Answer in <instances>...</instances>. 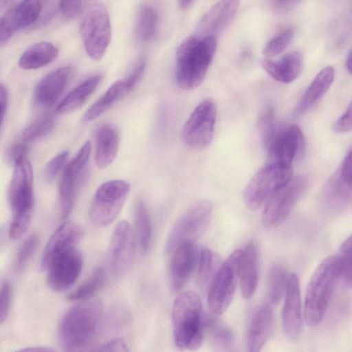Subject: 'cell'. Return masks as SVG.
I'll use <instances>...</instances> for the list:
<instances>
[{
  "mask_svg": "<svg viewBox=\"0 0 352 352\" xmlns=\"http://www.w3.org/2000/svg\"><path fill=\"white\" fill-rule=\"evenodd\" d=\"M102 311V304L97 299L83 300L69 309L58 324L60 345L68 351L85 350L97 335Z\"/></svg>",
  "mask_w": 352,
  "mask_h": 352,
  "instance_id": "cell-1",
  "label": "cell"
},
{
  "mask_svg": "<svg viewBox=\"0 0 352 352\" xmlns=\"http://www.w3.org/2000/svg\"><path fill=\"white\" fill-rule=\"evenodd\" d=\"M216 36L186 38L176 52V80L185 90H192L203 82L217 49Z\"/></svg>",
  "mask_w": 352,
  "mask_h": 352,
  "instance_id": "cell-2",
  "label": "cell"
},
{
  "mask_svg": "<svg viewBox=\"0 0 352 352\" xmlns=\"http://www.w3.org/2000/svg\"><path fill=\"white\" fill-rule=\"evenodd\" d=\"M204 314L198 293L190 290L177 296L172 308V324L177 349L195 351L201 347L206 335Z\"/></svg>",
  "mask_w": 352,
  "mask_h": 352,
  "instance_id": "cell-3",
  "label": "cell"
},
{
  "mask_svg": "<svg viewBox=\"0 0 352 352\" xmlns=\"http://www.w3.org/2000/svg\"><path fill=\"white\" fill-rule=\"evenodd\" d=\"M9 190L8 201L12 213L9 236L16 240L28 230L34 208L32 170L29 160L24 157L14 165Z\"/></svg>",
  "mask_w": 352,
  "mask_h": 352,
  "instance_id": "cell-4",
  "label": "cell"
},
{
  "mask_svg": "<svg viewBox=\"0 0 352 352\" xmlns=\"http://www.w3.org/2000/svg\"><path fill=\"white\" fill-rule=\"evenodd\" d=\"M338 279L336 257L329 256L318 265L307 287L303 314L308 325L315 327L322 320Z\"/></svg>",
  "mask_w": 352,
  "mask_h": 352,
  "instance_id": "cell-5",
  "label": "cell"
},
{
  "mask_svg": "<svg viewBox=\"0 0 352 352\" xmlns=\"http://www.w3.org/2000/svg\"><path fill=\"white\" fill-rule=\"evenodd\" d=\"M80 32L87 55L96 61L104 56L111 43V26L106 6L99 0H87L80 19Z\"/></svg>",
  "mask_w": 352,
  "mask_h": 352,
  "instance_id": "cell-6",
  "label": "cell"
},
{
  "mask_svg": "<svg viewBox=\"0 0 352 352\" xmlns=\"http://www.w3.org/2000/svg\"><path fill=\"white\" fill-rule=\"evenodd\" d=\"M213 204L208 199L198 201L188 207L172 227L165 245V252L170 256L180 245L195 242L207 229L212 214Z\"/></svg>",
  "mask_w": 352,
  "mask_h": 352,
  "instance_id": "cell-7",
  "label": "cell"
},
{
  "mask_svg": "<svg viewBox=\"0 0 352 352\" xmlns=\"http://www.w3.org/2000/svg\"><path fill=\"white\" fill-rule=\"evenodd\" d=\"M243 250H236L222 263L207 291L208 305L215 315L223 314L231 304L239 281Z\"/></svg>",
  "mask_w": 352,
  "mask_h": 352,
  "instance_id": "cell-8",
  "label": "cell"
},
{
  "mask_svg": "<svg viewBox=\"0 0 352 352\" xmlns=\"http://www.w3.org/2000/svg\"><path fill=\"white\" fill-rule=\"evenodd\" d=\"M293 177L292 166L267 164L258 170L248 184L243 193L245 206L249 210H258L269 197Z\"/></svg>",
  "mask_w": 352,
  "mask_h": 352,
  "instance_id": "cell-9",
  "label": "cell"
},
{
  "mask_svg": "<svg viewBox=\"0 0 352 352\" xmlns=\"http://www.w3.org/2000/svg\"><path fill=\"white\" fill-rule=\"evenodd\" d=\"M130 184L121 179L101 184L96 191L89 209V218L97 226L111 223L120 213L130 192Z\"/></svg>",
  "mask_w": 352,
  "mask_h": 352,
  "instance_id": "cell-10",
  "label": "cell"
},
{
  "mask_svg": "<svg viewBox=\"0 0 352 352\" xmlns=\"http://www.w3.org/2000/svg\"><path fill=\"white\" fill-rule=\"evenodd\" d=\"M307 185V178L298 175L276 189L265 203L263 226L267 229H272L281 224L305 192Z\"/></svg>",
  "mask_w": 352,
  "mask_h": 352,
  "instance_id": "cell-11",
  "label": "cell"
},
{
  "mask_svg": "<svg viewBox=\"0 0 352 352\" xmlns=\"http://www.w3.org/2000/svg\"><path fill=\"white\" fill-rule=\"evenodd\" d=\"M217 108L210 99L201 101L193 110L185 122L182 140L189 148L202 150L208 146L212 141Z\"/></svg>",
  "mask_w": 352,
  "mask_h": 352,
  "instance_id": "cell-12",
  "label": "cell"
},
{
  "mask_svg": "<svg viewBox=\"0 0 352 352\" xmlns=\"http://www.w3.org/2000/svg\"><path fill=\"white\" fill-rule=\"evenodd\" d=\"M91 151V144L87 140L64 169L59 186L60 208L63 219H67L74 208Z\"/></svg>",
  "mask_w": 352,
  "mask_h": 352,
  "instance_id": "cell-13",
  "label": "cell"
},
{
  "mask_svg": "<svg viewBox=\"0 0 352 352\" xmlns=\"http://www.w3.org/2000/svg\"><path fill=\"white\" fill-rule=\"evenodd\" d=\"M82 258L76 247L54 254L41 268L47 271L49 286L54 291H64L71 287L79 277Z\"/></svg>",
  "mask_w": 352,
  "mask_h": 352,
  "instance_id": "cell-14",
  "label": "cell"
},
{
  "mask_svg": "<svg viewBox=\"0 0 352 352\" xmlns=\"http://www.w3.org/2000/svg\"><path fill=\"white\" fill-rule=\"evenodd\" d=\"M135 252V238L133 228L126 221L116 226L109 248V265L118 274L125 273L131 266Z\"/></svg>",
  "mask_w": 352,
  "mask_h": 352,
  "instance_id": "cell-15",
  "label": "cell"
},
{
  "mask_svg": "<svg viewBox=\"0 0 352 352\" xmlns=\"http://www.w3.org/2000/svg\"><path fill=\"white\" fill-rule=\"evenodd\" d=\"M305 141L300 129L292 125L282 129L267 148V164L292 166L293 161L301 155Z\"/></svg>",
  "mask_w": 352,
  "mask_h": 352,
  "instance_id": "cell-16",
  "label": "cell"
},
{
  "mask_svg": "<svg viewBox=\"0 0 352 352\" xmlns=\"http://www.w3.org/2000/svg\"><path fill=\"white\" fill-rule=\"evenodd\" d=\"M42 0H22L8 10L0 20V43H6L19 30L26 28L38 19Z\"/></svg>",
  "mask_w": 352,
  "mask_h": 352,
  "instance_id": "cell-17",
  "label": "cell"
},
{
  "mask_svg": "<svg viewBox=\"0 0 352 352\" xmlns=\"http://www.w3.org/2000/svg\"><path fill=\"white\" fill-rule=\"evenodd\" d=\"M282 311V325L285 335L297 338L302 327L300 281L295 273H289Z\"/></svg>",
  "mask_w": 352,
  "mask_h": 352,
  "instance_id": "cell-18",
  "label": "cell"
},
{
  "mask_svg": "<svg viewBox=\"0 0 352 352\" xmlns=\"http://www.w3.org/2000/svg\"><path fill=\"white\" fill-rule=\"evenodd\" d=\"M199 252L191 243L182 244L172 252L169 275L173 292H179L186 285L197 265Z\"/></svg>",
  "mask_w": 352,
  "mask_h": 352,
  "instance_id": "cell-19",
  "label": "cell"
},
{
  "mask_svg": "<svg viewBox=\"0 0 352 352\" xmlns=\"http://www.w3.org/2000/svg\"><path fill=\"white\" fill-rule=\"evenodd\" d=\"M239 0H220L201 17L197 27L199 37L216 36L232 21L239 8Z\"/></svg>",
  "mask_w": 352,
  "mask_h": 352,
  "instance_id": "cell-20",
  "label": "cell"
},
{
  "mask_svg": "<svg viewBox=\"0 0 352 352\" xmlns=\"http://www.w3.org/2000/svg\"><path fill=\"white\" fill-rule=\"evenodd\" d=\"M72 75V68L65 66L44 76L34 89L36 102L43 107H51L54 104L66 89Z\"/></svg>",
  "mask_w": 352,
  "mask_h": 352,
  "instance_id": "cell-21",
  "label": "cell"
},
{
  "mask_svg": "<svg viewBox=\"0 0 352 352\" xmlns=\"http://www.w3.org/2000/svg\"><path fill=\"white\" fill-rule=\"evenodd\" d=\"M274 314L270 303H263L255 310L248 332V351L258 352L269 339L273 328Z\"/></svg>",
  "mask_w": 352,
  "mask_h": 352,
  "instance_id": "cell-22",
  "label": "cell"
},
{
  "mask_svg": "<svg viewBox=\"0 0 352 352\" xmlns=\"http://www.w3.org/2000/svg\"><path fill=\"white\" fill-rule=\"evenodd\" d=\"M239 274L242 296L250 299L256 290L259 275L258 250L253 241L248 243L243 250Z\"/></svg>",
  "mask_w": 352,
  "mask_h": 352,
  "instance_id": "cell-23",
  "label": "cell"
},
{
  "mask_svg": "<svg viewBox=\"0 0 352 352\" xmlns=\"http://www.w3.org/2000/svg\"><path fill=\"white\" fill-rule=\"evenodd\" d=\"M263 69L276 80L289 83L297 78L302 67V56L298 51L285 54L278 60L265 58L261 63Z\"/></svg>",
  "mask_w": 352,
  "mask_h": 352,
  "instance_id": "cell-24",
  "label": "cell"
},
{
  "mask_svg": "<svg viewBox=\"0 0 352 352\" xmlns=\"http://www.w3.org/2000/svg\"><path fill=\"white\" fill-rule=\"evenodd\" d=\"M120 144L119 133L111 124H104L96 134L95 163L98 168L109 166L116 157Z\"/></svg>",
  "mask_w": 352,
  "mask_h": 352,
  "instance_id": "cell-25",
  "label": "cell"
},
{
  "mask_svg": "<svg viewBox=\"0 0 352 352\" xmlns=\"http://www.w3.org/2000/svg\"><path fill=\"white\" fill-rule=\"evenodd\" d=\"M82 236L81 228L72 221L63 223L52 234L43 252L41 267L54 254L76 247Z\"/></svg>",
  "mask_w": 352,
  "mask_h": 352,
  "instance_id": "cell-26",
  "label": "cell"
},
{
  "mask_svg": "<svg viewBox=\"0 0 352 352\" xmlns=\"http://www.w3.org/2000/svg\"><path fill=\"white\" fill-rule=\"evenodd\" d=\"M335 76L334 69L328 66L323 68L312 80L305 91L294 110V116H300L313 107L328 91Z\"/></svg>",
  "mask_w": 352,
  "mask_h": 352,
  "instance_id": "cell-27",
  "label": "cell"
},
{
  "mask_svg": "<svg viewBox=\"0 0 352 352\" xmlns=\"http://www.w3.org/2000/svg\"><path fill=\"white\" fill-rule=\"evenodd\" d=\"M58 47L49 41H40L30 46L21 55L19 66L26 70L43 67L56 58Z\"/></svg>",
  "mask_w": 352,
  "mask_h": 352,
  "instance_id": "cell-28",
  "label": "cell"
},
{
  "mask_svg": "<svg viewBox=\"0 0 352 352\" xmlns=\"http://www.w3.org/2000/svg\"><path fill=\"white\" fill-rule=\"evenodd\" d=\"M217 315L204 314L206 334L208 333L213 347L220 351H230L234 344L232 331L217 318Z\"/></svg>",
  "mask_w": 352,
  "mask_h": 352,
  "instance_id": "cell-29",
  "label": "cell"
},
{
  "mask_svg": "<svg viewBox=\"0 0 352 352\" xmlns=\"http://www.w3.org/2000/svg\"><path fill=\"white\" fill-rule=\"evenodd\" d=\"M100 78V75H94L77 85L58 104L56 109V112L67 113L80 107L94 92Z\"/></svg>",
  "mask_w": 352,
  "mask_h": 352,
  "instance_id": "cell-30",
  "label": "cell"
},
{
  "mask_svg": "<svg viewBox=\"0 0 352 352\" xmlns=\"http://www.w3.org/2000/svg\"><path fill=\"white\" fill-rule=\"evenodd\" d=\"M124 80L112 84L106 92L85 111L82 118L83 122H89L105 113L112 105L128 92Z\"/></svg>",
  "mask_w": 352,
  "mask_h": 352,
  "instance_id": "cell-31",
  "label": "cell"
},
{
  "mask_svg": "<svg viewBox=\"0 0 352 352\" xmlns=\"http://www.w3.org/2000/svg\"><path fill=\"white\" fill-rule=\"evenodd\" d=\"M221 256L208 248H203L199 252L197 281L203 291H208L213 278L222 264Z\"/></svg>",
  "mask_w": 352,
  "mask_h": 352,
  "instance_id": "cell-32",
  "label": "cell"
},
{
  "mask_svg": "<svg viewBox=\"0 0 352 352\" xmlns=\"http://www.w3.org/2000/svg\"><path fill=\"white\" fill-rule=\"evenodd\" d=\"M134 221L140 249L143 253H147L152 240V223L146 206L142 199L135 201Z\"/></svg>",
  "mask_w": 352,
  "mask_h": 352,
  "instance_id": "cell-33",
  "label": "cell"
},
{
  "mask_svg": "<svg viewBox=\"0 0 352 352\" xmlns=\"http://www.w3.org/2000/svg\"><path fill=\"white\" fill-rule=\"evenodd\" d=\"M103 268H96L89 276L71 293L67 299L70 301H81L90 299L102 287L105 280Z\"/></svg>",
  "mask_w": 352,
  "mask_h": 352,
  "instance_id": "cell-34",
  "label": "cell"
},
{
  "mask_svg": "<svg viewBox=\"0 0 352 352\" xmlns=\"http://www.w3.org/2000/svg\"><path fill=\"white\" fill-rule=\"evenodd\" d=\"M289 273L284 266L274 264L268 276V298L271 305H278L284 296Z\"/></svg>",
  "mask_w": 352,
  "mask_h": 352,
  "instance_id": "cell-35",
  "label": "cell"
},
{
  "mask_svg": "<svg viewBox=\"0 0 352 352\" xmlns=\"http://www.w3.org/2000/svg\"><path fill=\"white\" fill-rule=\"evenodd\" d=\"M158 16L155 9L149 6L144 5L140 10L137 22V34L142 42H148L154 36L157 26Z\"/></svg>",
  "mask_w": 352,
  "mask_h": 352,
  "instance_id": "cell-36",
  "label": "cell"
},
{
  "mask_svg": "<svg viewBox=\"0 0 352 352\" xmlns=\"http://www.w3.org/2000/svg\"><path fill=\"white\" fill-rule=\"evenodd\" d=\"M335 257L339 279L346 287L352 288V234L342 243Z\"/></svg>",
  "mask_w": 352,
  "mask_h": 352,
  "instance_id": "cell-37",
  "label": "cell"
},
{
  "mask_svg": "<svg viewBox=\"0 0 352 352\" xmlns=\"http://www.w3.org/2000/svg\"><path fill=\"white\" fill-rule=\"evenodd\" d=\"M55 124L54 118L51 115L43 116L30 124L23 133L25 142H32L48 134Z\"/></svg>",
  "mask_w": 352,
  "mask_h": 352,
  "instance_id": "cell-38",
  "label": "cell"
},
{
  "mask_svg": "<svg viewBox=\"0 0 352 352\" xmlns=\"http://www.w3.org/2000/svg\"><path fill=\"white\" fill-rule=\"evenodd\" d=\"M294 35V30L289 28L273 37L265 46L263 54L267 58L282 53L289 45Z\"/></svg>",
  "mask_w": 352,
  "mask_h": 352,
  "instance_id": "cell-39",
  "label": "cell"
},
{
  "mask_svg": "<svg viewBox=\"0 0 352 352\" xmlns=\"http://www.w3.org/2000/svg\"><path fill=\"white\" fill-rule=\"evenodd\" d=\"M259 129L263 142L267 147L282 129H279L276 124L274 111L272 109H269L262 116L259 122Z\"/></svg>",
  "mask_w": 352,
  "mask_h": 352,
  "instance_id": "cell-40",
  "label": "cell"
},
{
  "mask_svg": "<svg viewBox=\"0 0 352 352\" xmlns=\"http://www.w3.org/2000/svg\"><path fill=\"white\" fill-rule=\"evenodd\" d=\"M38 243V235L35 233L30 235L21 244L16 256V267L17 270L24 269L35 252Z\"/></svg>",
  "mask_w": 352,
  "mask_h": 352,
  "instance_id": "cell-41",
  "label": "cell"
},
{
  "mask_svg": "<svg viewBox=\"0 0 352 352\" xmlns=\"http://www.w3.org/2000/svg\"><path fill=\"white\" fill-rule=\"evenodd\" d=\"M69 153L64 151L52 158L43 168V178L45 182H52L58 175L60 170L65 166Z\"/></svg>",
  "mask_w": 352,
  "mask_h": 352,
  "instance_id": "cell-42",
  "label": "cell"
},
{
  "mask_svg": "<svg viewBox=\"0 0 352 352\" xmlns=\"http://www.w3.org/2000/svg\"><path fill=\"white\" fill-rule=\"evenodd\" d=\"M12 287L10 283L5 280L1 283L0 289V323L3 324L7 319L12 302Z\"/></svg>",
  "mask_w": 352,
  "mask_h": 352,
  "instance_id": "cell-43",
  "label": "cell"
},
{
  "mask_svg": "<svg viewBox=\"0 0 352 352\" xmlns=\"http://www.w3.org/2000/svg\"><path fill=\"white\" fill-rule=\"evenodd\" d=\"M333 128L337 133H346L352 131V102L334 122Z\"/></svg>",
  "mask_w": 352,
  "mask_h": 352,
  "instance_id": "cell-44",
  "label": "cell"
},
{
  "mask_svg": "<svg viewBox=\"0 0 352 352\" xmlns=\"http://www.w3.org/2000/svg\"><path fill=\"white\" fill-rule=\"evenodd\" d=\"M338 173L344 184L352 189V149L346 154Z\"/></svg>",
  "mask_w": 352,
  "mask_h": 352,
  "instance_id": "cell-45",
  "label": "cell"
},
{
  "mask_svg": "<svg viewBox=\"0 0 352 352\" xmlns=\"http://www.w3.org/2000/svg\"><path fill=\"white\" fill-rule=\"evenodd\" d=\"M146 67V61L140 59L133 68L131 73L124 80L128 91H131L138 83L144 74Z\"/></svg>",
  "mask_w": 352,
  "mask_h": 352,
  "instance_id": "cell-46",
  "label": "cell"
},
{
  "mask_svg": "<svg viewBox=\"0 0 352 352\" xmlns=\"http://www.w3.org/2000/svg\"><path fill=\"white\" fill-rule=\"evenodd\" d=\"M59 9L62 14L70 18L74 16L81 6L82 0H58Z\"/></svg>",
  "mask_w": 352,
  "mask_h": 352,
  "instance_id": "cell-47",
  "label": "cell"
},
{
  "mask_svg": "<svg viewBox=\"0 0 352 352\" xmlns=\"http://www.w3.org/2000/svg\"><path fill=\"white\" fill-rule=\"evenodd\" d=\"M98 351H129L126 342L122 338H116L107 342L98 348Z\"/></svg>",
  "mask_w": 352,
  "mask_h": 352,
  "instance_id": "cell-48",
  "label": "cell"
},
{
  "mask_svg": "<svg viewBox=\"0 0 352 352\" xmlns=\"http://www.w3.org/2000/svg\"><path fill=\"white\" fill-rule=\"evenodd\" d=\"M27 151L28 147L24 144L17 143L12 145L8 153L10 162L14 165L17 162L25 157Z\"/></svg>",
  "mask_w": 352,
  "mask_h": 352,
  "instance_id": "cell-49",
  "label": "cell"
},
{
  "mask_svg": "<svg viewBox=\"0 0 352 352\" xmlns=\"http://www.w3.org/2000/svg\"><path fill=\"white\" fill-rule=\"evenodd\" d=\"M0 104L2 124L4 120L5 115L6 113L8 105V93L6 87L3 85H1L0 88Z\"/></svg>",
  "mask_w": 352,
  "mask_h": 352,
  "instance_id": "cell-50",
  "label": "cell"
},
{
  "mask_svg": "<svg viewBox=\"0 0 352 352\" xmlns=\"http://www.w3.org/2000/svg\"><path fill=\"white\" fill-rule=\"evenodd\" d=\"M302 0H273L275 6L282 10H289L298 5Z\"/></svg>",
  "mask_w": 352,
  "mask_h": 352,
  "instance_id": "cell-51",
  "label": "cell"
},
{
  "mask_svg": "<svg viewBox=\"0 0 352 352\" xmlns=\"http://www.w3.org/2000/svg\"><path fill=\"white\" fill-rule=\"evenodd\" d=\"M346 67L350 74L352 75V47L350 48L346 59Z\"/></svg>",
  "mask_w": 352,
  "mask_h": 352,
  "instance_id": "cell-52",
  "label": "cell"
},
{
  "mask_svg": "<svg viewBox=\"0 0 352 352\" xmlns=\"http://www.w3.org/2000/svg\"><path fill=\"white\" fill-rule=\"evenodd\" d=\"M21 351H36V352H44V351H53L50 348L43 347V346H34V347H28L25 349H21Z\"/></svg>",
  "mask_w": 352,
  "mask_h": 352,
  "instance_id": "cell-53",
  "label": "cell"
},
{
  "mask_svg": "<svg viewBox=\"0 0 352 352\" xmlns=\"http://www.w3.org/2000/svg\"><path fill=\"white\" fill-rule=\"evenodd\" d=\"M193 0H178V3L182 9H187L192 3Z\"/></svg>",
  "mask_w": 352,
  "mask_h": 352,
  "instance_id": "cell-54",
  "label": "cell"
},
{
  "mask_svg": "<svg viewBox=\"0 0 352 352\" xmlns=\"http://www.w3.org/2000/svg\"><path fill=\"white\" fill-rule=\"evenodd\" d=\"M11 0H0V4L1 8L4 7L10 2Z\"/></svg>",
  "mask_w": 352,
  "mask_h": 352,
  "instance_id": "cell-55",
  "label": "cell"
}]
</instances>
